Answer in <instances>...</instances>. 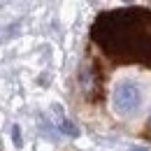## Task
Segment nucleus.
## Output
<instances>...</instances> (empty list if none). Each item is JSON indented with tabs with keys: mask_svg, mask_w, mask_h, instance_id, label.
<instances>
[{
	"mask_svg": "<svg viewBox=\"0 0 151 151\" xmlns=\"http://www.w3.org/2000/svg\"><path fill=\"white\" fill-rule=\"evenodd\" d=\"M105 54L123 63L151 60V12L149 9H112L100 14L91 30Z\"/></svg>",
	"mask_w": 151,
	"mask_h": 151,
	"instance_id": "f257e3e1",
	"label": "nucleus"
},
{
	"mask_svg": "<svg viewBox=\"0 0 151 151\" xmlns=\"http://www.w3.org/2000/svg\"><path fill=\"white\" fill-rule=\"evenodd\" d=\"M112 105H114V112L119 116H132V114L139 112L142 107V91L139 86L126 79V81H119L112 91Z\"/></svg>",
	"mask_w": 151,
	"mask_h": 151,
	"instance_id": "f03ea898",
	"label": "nucleus"
},
{
	"mask_svg": "<svg viewBox=\"0 0 151 151\" xmlns=\"http://www.w3.org/2000/svg\"><path fill=\"white\" fill-rule=\"evenodd\" d=\"M79 81H81V91L88 100H95L100 93V77L95 70L93 63H84L81 65V72H79Z\"/></svg>",
	"mask_w": 151,
	"mask_h": 151,
	"instance_id": "7ed1b4c3",
	"label": "nucleus"
},
{
	"mask_svg": "<svg viewBox=\"0 0 151 151\" xmlns=\"http://www.w3.org/2000/svg\"><path fill=\"white\" fill-rule=\"evenodd\" d=\"M51 114L56 116V126H58V130L63 132V135H68V137H79V128L60 112V107H58L56 102H54V107H51Z\"/></svg>",
	"mask_w": 151,
	"mask_h": 151,
	"instance_id": "20e7f679",
	"label": "nucleus"
},
{
	"mask_svg": "<svg viewBox=\"0 0 151 151\" xmlns=\"http://www.w3.org/2000/svg\"><path fill=\"white\" fill-rule=\"evenodd\" d=\"M12 135H14V147H19V149H21L23 142H21V135H19V126H12Z\"/></svg>",
	"mask_w": 151,
	"mask_h": 151,
	"instance_id": "39448f33",
	"label": "nucleus"
},
{
	"mask_svg": "<svg viewBox=\"0 0 151 151\" xmlns=\"http://www.w3.org/2000/svg\"><path fill=\"white\" fill-rule=\"evenodd\" d=\"M128 151H149L147 147H132V149H128Z\"/></svg>",
	"mask_w": 151,
	"mask_h": 151,
	"instance_id": "423d86ee",
	"label": "nucleus"
}]
</instances>
